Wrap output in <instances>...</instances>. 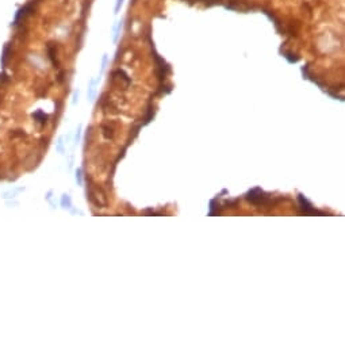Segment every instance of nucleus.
Here are the masks:
<instances>
[{"label":"nucleus","instance_id":"obj_4","mask_svg":"<svg viewBox=\"0 0 345 345\" xmlns=\"http://www.w3.org/2000/svg\"><path fill=\"white\" fill-rule=\"evenodd\" d=\"M122 26H123V22H118L117 24L114 26V37H112V41L114 42H118V38H119V34H120V30H122Z\"/></svg>","mask_w":345,"mask_h":345},{"label":"nucleus","instance_id":"obj_3","mask_svg":"<svg viewBox=\"0 0 345 345\" xmlns=\"http://www.w3.org/2000/svg\"><path fill=\"white\" fill-rule=\"evenodd\" d=\"M299 200H301V205H302V207H303V210H304V214H315L317 213V211H314L313 208H311L310 203L303 198V195H299Z\"/></svg>","mask_w":345,"mask_h":345},{"label":"nucleus","instance_id":"obj_10","mask_svg":"<svg viewBox=\"0 0 345 345\" xmlns=\"http://www.w3.org/2000/svg\"><path fill=\"white\" fill-rule=\"evenodd\" d=\"M107 61H108V57H107V54H104V56H103V60H102V69H106Z\"/></svg>","mask_w":345,"mask_h":345},{"label":"nucleus","instance_id":"obj_5","mask_svg":"<svg viewBox=\"0 0 345 345\" xmlns=\"http://www.w3.org/2000/svg\"><path fill=\"white\" fill-rule=\"evenodd\" d=\"M95 84H96V80H92V81H91V85H89V91H88V98H89L91 100H94V98H95V92H96V88H95Z\"/></svg>","mask_w":345,"mask_h":345},{"label":"nucleus","instance_id":"obj_8","mask_svg":"<svg viewBox=\"0 0 345 345\" xmlns=\"http://www.w3.org/2000/svg\"><path fill=\"white\" fill-rule=\"evenodd\" d=\"M23 188H19V190H15V191H10V192H6L4 194V198H12V196L15 195L16 192H19V191H22Z\"/></svg>","mask_w":345,"mask_h":345},{"label":"nucleus","instance_id":"obj_1","mask_svg":"<svg viewBox=\"0 0 345 345\" xmlns=\"http://www.w3.org/2000/svg\"><path fill=\"white\" fill-rule=\"evenodd\" d=\"M264 192L260 190V188H255V190H252L250 192L246 194V199H248L249 202L252 203H255V205H259V203H261L264 200Z\"/></svg>","mask_w":345,"mask_h":345},{"label":"nucleus","instance_id":"obj_11","mask_svg":"<svg viewBox=\"0 0 345 345\" xmlns=\"http://www.w3.org/2000/svg\"><path fill=\"white\" fill-rule=\"evenodd\" d=\"M76 180H77L79 184H81V183H83V181H81V171H80V169L76 172Z\"/></svg>","mask_w":345,"mask_h":345},{"label":"nucleus","instance_id":"obj_9","mask_svg":"<svg viewBox=\"0 0 345 345\" xmlns=\"http://www.w3.org/2000/svg\"><path fill=\"white\" fill-rule=\"evenodd\" d=\"M62 206H68V208L70 207V200H69V198H68V195L62 196Z\"/></svg>","mask_w":345,"mask_h":345},{"label":"nucleus","instance_id":"obj_7","mask_svg":"<svg viewBox=\"0 0 345 345\" xmlns=\"http://www.w3.org/2000/svg\"><path fill=\"white\" fill-rule=\"evenodd\" d=\"M7 54H8V46L4 47V52H3V57H1V64H3V66L6 65V61H7Z\"/></svg>","mask_w":345,"mask_h":345},{"label":"nucleus","instance_id":"obj_6","mask_svg":"<svg viewBox=\"0 0 345 345\" xmlns=\"http://www.w3.org/2000/svg\"><path fill=\"white\" fill-rule=\"evenodd\" d=\"M123 1H125V0H117V1H115V8H114L115 14H118V12L120 11V7H122Z\"/></svg>","mask_w":345,"mask_h":345},{"label":"nucleus","instance_id":"obj_2","mask_svg":"<svg viewBox=\"0 0 345 345\" xmlns=\"http://www.w3.org/2000/svg\"><path fill=\"white\" fill-rule=\"evenodd\" d=\"M31 11H33V4H31V3H29V4H26V6H23L21 10H19V11L16 12V14H15L14 24H18L21 21H23V18L26 16V15H29Z\"/></svg>","mask_w":345,"mask_h":345}]
</instances>
